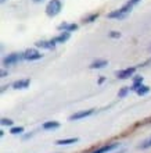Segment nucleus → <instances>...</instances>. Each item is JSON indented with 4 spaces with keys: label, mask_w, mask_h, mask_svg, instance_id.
Wrapping results in <instances>:
<instances>
[{
    "label": "nucleus",
    "mask_w": 151,
    "mask_h": 153,
    "mask_svg": "<svg viewBox=\"0 0 151 153\" xmlns=\"http://www.w3.org/2000/svg\"><path fill=\"white\" fill-rule=\"evenodd\" d=\"M129 91H130V88H129V86H123V88H121V91L118 92V97H119V99L125 97L127 93H129Z\"/></svg>",
    "instance_id": "6ab92c4d"
},
{
    "label": "nucleus",
    "mask_w": 151,
    "mask_h": 153,
    "mask_svg": "<svg viewBox=\"0 0 151 153\" xmlns=\"http://www.w3.org/2000/svg\"><path fill=\"white\" fill-rule=\"evenodd\" d=\"M94 113L93 109H89V110H82V111H78V113H74L72 116H69V121H75V120H82L85 117H89L91 114Z\"/></svg>",
    "instance_id": "20e7f679"
},
{
    "label": "nucleus",
    "mask_w": 151,
    "mask_h": 153,
    "mask_svg": "<svg viewBox=\"0 0 151 153\" xmlns=\"http://www.w3.org/2000/svg\"><path fill=\"white\" fill-rule=\"evenodd\" d=\"M13 123H14V121L10 120V118H1V125H8V127H11Z\"/></svg>",
    "instance_id": "4be33fe9"
},
{
    "label": "nucleus",
    "mask_w": 151,
    "mask_h": 153,
    "mask_svg": "<svg viewBox=\"0 0 151 153\" xmlns=\"http://www.w3.org/2000/svg\"><path fill=\"white\" fill-rule=\"evenodd\" d=\"M79 141L78 138H65V139H58L56 142L57 145H71V143H76Z\"/></svg>",
    "instance_id": "2eb2a0df"
},
{
    "label": "nucleus",
    "mask_w": 151,
    "mask_h": 153,
    "mask_svg": "<svg viewBox=\"0 0 151 153\" xmlns=\"http://www.w3.org/2000/svg\"><path fill=\"white\" fill-rule=\"evenodd\" d=\"M148 92H150V86H147V85H141V86L136 91V93H137L139 96H144V95H147Z\"/></svg>",
    "instance_id": "f3484780"
},
{
    "label": "nucleus",
    "mask_w": 151,
    "mask_h": 153,
    "mask_svg": "<svg viewBox=\"0 0 151 153\" xmlns=\"http://www.w3.org/2000/svg\"><path fill=\"white\" fill-rule=\"evenodd\" d=\"M126 17V14L121 10V8H118V10H114V11L108 13L107 14V18H116V20H122V18H125Z\"/></svg>",
    "instance_id": "9d476101"
},
{
    "label": "nucleus",
    "mask_w": 151,
    "mask_h": 153,
    "mask_svg": "<svg viewBox=\"0 0 151 153\" xmlns=\"http://www.w3.org/2000/svg\"><path fill=\"white\" fill-rule=\"evenodd\" d=\"M139 1H140V0H127L126 3H125L122 7H121V10H122V11L127 16V14H129V13L133 10V7H135V6L139 3Z\"/></svg>",
    "instance_id": "423d86ee"
},
{
    "label": "nucleus",
    "mask_w": 151,
    "mask_h": 153,
    "mask_svg": "<svg viewBox=\"0 0 151 153\" xmlns=\"http://www.w3.org/2000/svg\"><path fill=\"white\" fill-rule=\"evenodd\" d=\"M58 31H64V32H72V31H76L78 29V25L76 24H68V22H61L58 27H57Z\"/></svg>",
    "instance_id": "0eeeda50"
},
{
    "label": "nucleus",
    "mask_w": 151,
    "mask_h": 153,
    "mask_svg": "<svg viewBox=\"0 0 151 153\" xmlns=\"http://www.w3.org/2000/svg\"><path fill=\"white\" fill-rule=\"evenodd\" d=\"M1 1H6V0H1Z\"/></svg>",
    "instance_id": "a878e982"
},
{
    "label": "nucleus",
    "mask_w": 151,
    "mask_h": 153,
    "mask_svg": "<svg viewBox=\"0 0 151 153\" xmlns=\"http://www.w3.org/2000/svg\"><path fill=\"white\" fill-rule=\"evenodd\" d=\"M69 36H71V32H61L58 36L53 38L52 39V43L56 45V43H64V42H67L68 39H69Z\"/></svg>",
    "instance_id": "6e6552de"
},
{
    "label": "nucleus",
    "mask_w": 151,
    "mask_h": 153,
    "mask_svg": "<svg viewBox=\"0 0 151 153\" xmlns=\"http://www.w3.org/2000/svg\"><path fill=\"white\" fill-rule=\"evenodd\" d=\"M140 149H148V148H151V137H148L146 141H143V143L139 146Z\"/></svg>",
    "instance_id": "412c9836"
},
{
    "label": "nucleus",
    "mask_w": 151,
    "mask_h": 153,
    "mask_svg": "<svg viewBox=\"0 0 151 153\" xmlns=\"http://www.w3.org/2000/svg\"><path fill=\"white\" fill-rule=\"evenodd\" d=\"M43 57L42 53H39L38 50L35 49H28L24 52V60H29V61H33V60H40Z\"/></svg>",
    "instance_id": "7ed1b4c3"
},
{
    "label": "nucleus",
    "mask_w": 151,
    "mask_h": 153,
    "mask_svg": "<svg viewBox=\"0 0 151 153\" xmlns=\"http://www.w3.org/2000/svg\"><path fill=\"white\" fill-rule=\"evenodd\" d=\"M143 85V76H135V79H133V85H132V88H130V91H137V89L140 88Z\"/></svg>",
    "instance_id": "4468645a"
},
{
    "label": "nucleus",
    "mask_w": 151,
    "mask_h": 153,
    "mask_svg": "<svg viewBox=\"0 0 151 153\" xmlns=\"http://www.w3.org/2000/svg\"><path fill=\"white\" fill-rule=\"evenodd\" d=\"M110 38H114V39L121 38V33L118 32V31H112V32H110Z\"/></svg>",
    "instance_id": "5701e85b"
},
{
    "label": "nucleus",
    "mask_w": 151,
    "mask_h": 153,
    "mask_svg": "<svg viewBox=\"0 0 151 153\" xmlns=\"http://www.w3.org/2000/svg\"><path fill=\"white\" fill-rule=\"evenodd\" d=\"M56 45L52 43V40H38L36 42V48H42V49H54Z\"/></svg>",
    "instance_id": "ddd939ff"
},
{
    "label": "nucleus",
    "mask_w": 151,
    "mask_h": 153,
    "mask_svg": "<svg viewBox=\"0 0 151 153\" xmlns=\"http://www.w3.org/2000/svg\"><path fill=\"white\" fill-rule=\"evenodd\" d=\"M60 127L58 121H46L43 124V129H56Z\"/></svg>",
    "instance_id": "dca6fc26"
},
{
    "label": "nucleus",
    "mask_w": 151,
    "mask_h": 153,
    "mask_svg": "<svg viewBox=\"0 0 151 153\" xmlns=\"http://www.w3.org/2000/svg\"><path fill=\"white\" fill-rule=\"evenodd\" d=\"M0 75H1V78H4V76L7 75V73H6V71H1V74H0Z\"/></svg>",
    "instance_id": "b1692460"
},
{
    "label": "nucleus",
    "mask_w": 151,
    "mask_h": 153,
    "mask_svg": "<svg viewBox=\"0 0 151 153\" xmlns=\"http://www.w3.org/2000/svg\"><path fill=\"white\" fill-rule=\"evenodd\" d=\"M135 73H136V67H129V68L118 71V73H116V76H118L119 79H127V78H130Z\"/></svg>",
    "instance_id": "39448f33"
},
{
    "label": "nucleus",
    "mask_w": 151,
    "mask_h": 153,
    "mask_svg": "<svg viewBox=\"0 0 151 153\" xmlns=\"http://www.w3.org/2000/svg\"><path fill=\"white\" fill-rule=\"evenodd\" d=\"M118 146H119L118 143H108V145L101 146V148H99L97 150H94V152H91V153H108V152H111V150L116 149Z\"/></svg>",
    "instance_id": "1a4fd4ad"
},
{
    "label": "nucleus",
    "mask_w": 151,
    "mask_h": 153,
    "mask_svg": "<svg viewBox=\"0 0 151 153\" xmlns=\"http://www.w3.org/2000/svg\"><path fill=\"white\" fill-rule=\"evenodd\" d=\"M105 65H108L107 60H94L89 67H90L91 70H99V68H104Z\"/></svg>",
    "instance_id": "f8f14e48"
},
{
    "label": "nucleus",
    "mask_w": 151,
    "mask_h": 153,
    "mask_svg": "<svg viewBox=\"0 0 151 153\" xmlns=\"http://www.w3.org/2000/svg\"><path fill=\"white\" fill-rule=\"evenodd\" d=\"M97 18H99V13H93V14H90V16L85 17V18H83V22H85V24H90V22L96 21Z\"/></svg>",
    "instance_id": "a211bd4d"
},
{
    "label": "nucleus",
    "mask_w": 151,
    "mask_h": 153,
    "mask_svg": "<svg viewBox=\"0 0 151 153\" xmlns=\"http://www.w3.org/2000/svg\"><path fill=\"white\" fill-rule=\"evenodd\" d=\"M35 3H40V1H43V0H33Z\"/></svg>",
    "instance_id": "393cba45"
},
{
    "label": "nucleus",
    "mask_w": 151,
    "mask_h": 153,
    "mask_svg": "<svg viewBox=\"0 0 151 153\" xmlns=\"http://www.w3.org/2000/svg\"><path fill=\"white\" fill-rule=\"evenodd\" d=\"M29 82H31L29 79H18L13 84V88L14 89H25L29 86Z\"/></svg>",
    "instance_id": "9b49d317"
},
{
    "label": "nucleus",
    "mask_w": 151,
    "mask_h": 153,
    "mask_svg": "<svg viewBox=\"0 0 151 153\" xmlns=\"http://www.w3.org/2000/svg\"><path fill=\"white\" fill-rule=\"evenodd\" d=\"M25 129L24 127H11V129H10V132L13 134V135H18V134H22Z\"/></svg>",
    "instance_id": "aec40b11"
},
{
    "label": "nucleus",
    "mask_w": 151,
    "mask_h": 153,
    "mask_svg": "<svg viewBox=\"0 0 151 153\" xmlns=\"http://www.w3.org/2000/svg\"><path fill=\"white\" fill-rule=\"evenodd\" d=\"M24 60V53H11L7 57L3 59V65L4 67H10L13 64H17L18 61Z\"/></svg>",
    "instance_id": "f03ea898"
},
{
    "label": "nucleus",
    "mask_w": 151,
    "mask_h": 153,
    "mask_svg": "<svg viewBox=\"0 0 151 153\" xmlns=\"http://www.w3.org/2000/svg\"><path fill=\"white\" fill-rule=\"evenodd\" d=\"M61 8H63V3H61L60 0H50L46 6V14L49 17H56L60 14Z\"/></svg>",
    "instance_id": "f257e3e1"
}]
</instances>
